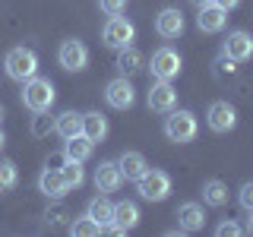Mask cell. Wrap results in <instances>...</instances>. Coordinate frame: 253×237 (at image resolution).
<instances>
[{"label": "cell", "instance_id": "cell-37", "mask_svg": "<svg viewBox=\"0 0 253 237\" xmlns=\"http://www.w3.org/2000/svg\"><path fill=\"white\" fill-rule=\"evenodd\" d=\"M6 146V136H3V130H0V149H3Z\"/></svg>", "mask_w": 253, "mask_h": 237}, {"label": "cell", "instance_id": "cell-34", "mask_svg": "<svg viewBox=\"0 0 253 237\" xmlns=\"http://www.w3.org/2000/svg\"><path fill=\"white\" fill-rule=\"evenodd\" d=\"M212 3H218L221 10H234V6L241 3V0H212Z\"/></svg>", "mask_w": 253, "mask_h": 237}, {"label": "cell", "instance_id": "cell-15", "mask_svg": "<svg viewBox=\"0 0 253 237\" xmlns=\"http://www.w3.org/2000/svg\"><path fill=\"white\" fill-rule=\"evenodd\" d=\"M95 187H98V193H117V190L124 187V174L117 168V161H101L98 168H95Z\"/></svg>", "mask_w": 253, "mask_h": 237}, {"label": "cell", "instance_id": "cell-23", "mask_svg": "<svg viewBox=\"0 0 253 237\" xmlns=\"http://www.w3.org/2000/svg\"><path fill=\"white\" fill-rule=\"evenodd\" d=\"M85 215L95 218L101 228H108V225H111V215H114V202H108L105 193H101V196H95V199L85 205Z\"/></svg>", "mask_w": 253, "mask_h": 237}, {"label": "cell", "instance_id": "cell-25", "mask_svg": "<svg viewBox=\"0 0 253 237\" xmlns=\"http://www.w3.org/2000/svg\"><path fill=\"white\" fill-rule=\"evenodd\" d=\"M212 73L218 76V82H237V79H241V67H237V60L221 54V57L212 63Z\"/></svg>", "mask_w": 253, "mask_h": 237}, {"label": "cell", "instance_id": "cell-7", "mask_svg": "<svg viewBox=\"0 0 253 237\" xmlns=\"http://www.w3.org/2000/svg\"><path fill=\"white\" fill-rule=\"evenodd\" d=\"M180 67H184V60H180V54L174 51V47H158L152 54V63H149V70H152L155 79H177L180 76Z\"/></svg>", "mask_w": 253, "mask_h": 237}, {"label": "cell", "instance_id": "cell-17", "mask_svg": "<svg viewBox=\"0 0 253 237\" xmlns=\"http://www.w3.org/2000/svg\"><path fill=\"white\" fill-rule=\"evenodd\" d=\"M206 225V212H203V202H184L177 209V228L184 234H196L203 231Z\"/></svg>", "mask_w": 253, "mask_h": 237}, {"label": "cell", "instance_id": "cell-1", "mask_svg": "<svg viewBox=\"0 0 253 237\" xmlns=\"http://www.w3.org/2000/svg\"><path fill=\"white\" fill-rule=\"evenodd\" d=\"M54 101H57V89H54L51 79L32 76V79L22 82V105H26L32 114H38V111H51Z\"/></svg>", "mask_w": 253, "mask_h": 237}, {"label": "cell", "instance_id": "cell-12", "mask_svg": "<svg viewBox=\"0 0 253 237\" xmlns=\"http://www.w3.org/2000/svg\"><path fill=\"white\" fill-rule=\"evenodd\" d=\"M206 123H209L212 133H231L237 126V108L231 101H212L209 114H206Z\"/></svg>", "mask_w": 253, "mask_h": 237}, {"label": "cell", "instance_id": "cell-8", "mask_svg": "<svg viewBox=\"0 0 253 237\" xmlns=\"http://www.w3.org/2000/svg\"><path fill=\"white\" fill-rule=\"evenodd\" d=\"M105 101H108V108H114V111H126L136 101V89H133V82L126 76H117L105 85Z\"/></svg>", "mask_w": 253, "mask_h": 237}, {"label": "cell", "instance_id": "cell-3", "mask_svg": "<svg viewBox=\"0 0 253 237\" xmlns=\"http://www.w3.org/2000/svg\"><path fill=\"white\" fill-rule=\"evenodd\" d=\"M3 67H6V76L10 79L26 82V79L38 76V54L32 51V47H13V51L6 54Z\"/></svg>", "mask_w": 253, "mask_h": 237}, {"label": "cell", "instance_id": "cell-11", "mask_svg": "<svg viewBox=\"0 0 253 237\" xmlns=\"http://www.w3.org/2000/svg\"><path fill=\"white\" fill-rule=\"evenodd\" d=\"M221 54L231 57V60H237V63L250 60L253 57V35H250V32H244V29L228 32L225 41H221Z\"/></svg>", "mask_w": 253, "mask_h": 237}, {"label": "cell", "instance_id": "cell-16", "mask_svg": "<svg viewBox=\"0 0 253 237\" xmlns=\"http://www.w3.org/2000/svg\"><path fill=\"white\" fill-rule=\"evenodd\" d=\"M196 26H200V32H209V35H215V32L225 29L228 22V10H221L218 3H206V6H196Z\"/></svg>", "mask_w": 253, "mask_h": 237}, {"label": "cell", "instance_id": "cell-13", "mask_svg": "<svg viewBox=\"0 0 253 237\" xmlns=\"http://www.w3.org/2000/svg\"><path fill=\"white\" fill-rule=\"evenodd\" d=\"M184 29H187V22H184V13H180L177 6H165V10L155 16V32L162 38H168V41L180 38V35H184Z\"/></svg>", "mask_w": 253, "mask_h": 237}, {"label": "cell", "instance_id": "cell-10", "mask_svg": "<svg viewBox=\"0 0 253 237\" xmlns=\"http://www.w3.org/2000/svg\"><path fill=\"white\" fill-rule=\"evenodd\" d=\"M139 205L136 202H130V199H121V202H114V215H111V225L105 228V231L111 234H126V231H133V228L139 225Z\"/></svg>", "mask_w": 253, "mask_h": 237}, {"label": "cell", "instance_id": "cell-20", "mask_svg": "<svg viewBox=\"0 0 253 237\" xmlns=\"http://www.w3.org/2000/svg\"><path fill=\"white\" fill-rule=\"evenodd\" d=\"M83 133L92 142H105V136H108V117L101 114V111H89V114H83Z\"/></svg>", "mask_w": 253, "mask_h": 237}, {"label": "cell", "instance_id": "cell-19", "mask_svg": "<svg viewBox=\"0 0 253 237\" xmlns=\"http://www.w3.org/2000/svg\"><path fill=\"white\" fill-rule=\"evenodd\" d=\"M117 168H121L124 180H139L142 174L149 171L146 158H142L139 152H121V158H117Z\"/></svg>", "mask_w": 253, "mask_h": 237}, {"label": "cell", "instance_id": "cell-4", "mask_svg": "<svg viewBox=\"0 0 253 237\" xmlns=\"http://www.w3.org/2000/svg\"><path fill=\"white\" fill-rule=\"evenodd\" d=\"M136 190H139L142 199H149V202H165L171 196V174H165L158 168H149L136 180Z\"/></svg>", "mask_w": 253, "mask_h": 237}, {"label": "cell", "instance_id": "cell-22", "mask_svg": "<svg viewBox=\"0 0 253 237\" xmlns=\"http://www.w3.org/2000/svg\"><path fill=\"white\" fill-rule=\"evenodd\" d=\"M117 70H121V76H130V73H136V70L142 67V54H139V47H133V44H126L117 51V63H114Z\"/></svg>", "mask_w": 253, "mask_h": 237}, {"label": "cell", "instance_id": "cell-14", "mask_svg": "<svg viewBox=\"0 0 253 237\" xmlns=\"http://www.w3.org/2000/svg\"><path fill=\"white\" fill-rule=\"evenodd\" d=\"M38 190H42L47 199H63V196L70 193V187H67V180H63L60 168H54L51 161H47L44 171L38 174Z\"/></svg>", "mask_w": 253, "mask_h": 237}, {"label": "cell", "instance_id": "cell-24", "mask_svg": "<svg viewBox=\"0 0 253 237\" xmlns=\"http://www.w3.org/2000/svg\"><path fill=\"white\" fill-rule=\"evenodd\" d=\"M203 202L212 205V209H221L228 202V187L221 180H206L203 184Z\"/></svg>", "mask_w": 253, "mask_h": 237}, {"label": "cell", "instance_id": "cell-26", "mask_svg": "<svg viewBox=\"0 0 253 237\" xmlns=\"http://www.w3.org/2000/svg\"><path fill=\"white\" fill-rule=\"evenodd\" d=\"M19 187V168L10 158H0V193H10Z\"/></svg>", "mask_w": 253, "mask_h": 237}, {"label": "cell", "instance_id": "cell-38", "mask_svg": "<svg viewBox=\"0 0 253 237\" xmlns=\"http://www.w3.org/2000/svg\"><path fill=\"white\" fill-rule=\"evenodd\" d=\"M3 117H6V111H3V105H0V123H3Z\"/></svg>", "mask_w": 253, "mask_h": 237}, {"label": "cell", "instance_id": "cell-30", "mask_svg": "<svg viewBox=\"0 0 253 237\" xmlns=\"http://www.w3.org/2000/svg\"><path fill=\"white\" fill-rule=\"evenodd\" d=\"M98 6L105 16H121L126 10V0H98Z\"/></svg>", "mask_w": 253, "mask_h": 237}, {"label": "cell", "instance_id": "cell-2", "mask_svg": "<svg viewBox=\"0 0 253 237\" xmlns=\"http://www.w3.org/2000/svg\"><path fill=\"white\" fill-rule=\"evenodd\" d=\"M196 133H200V120H196L193 111H187V108L168 111V117H165V136H168L171 142H177V146L193 142Z\"/></svg>", "mask_w": 253, "mask_h": 237}, {"label": "cell", "instance_id": "cell-5", "mask_svg": "<svg viewBox=\"0 0 253 237\" xmlns=\"http://www.w3.org/2000/svg\"><path fill=\"white\" fill-rule=\"evenodd\" d=\"M133 38H136V26L130 19H124V16H111L105 22V29H101V41L108 47H114V51L133 44Z\"/></svg>", "mask_w": 253, "mask_h": 237}, {"label": "cell", "instance_id": "cell-35", "mask_svg": "<svg viewBox=\"0 0 253 237\" xmlns=\"http://www.w3.org/2000/svg\"><path fill=\"white\" fill-rule=\"evenodd\" d=\"M247 234H253V212H250V221H247V228H244Z\"/></svg>", "mask_w": 253, "mask_h": 237}, {"label": "cell", "instance_id": "cell-28", "mask_svg": "<svg viewBox=\"0 0 253 237\" xmlns=\"http://www.w3.org/2000/svg\"><path fill=\"white\" fill-rule=\"evenodd\" d=\"M60 174H63V180H67L70 190H79V187L85 184V174H83V164H79V161H70V158H63Z\"/></svg>", "mask_w": 253, "mask_h": 237}, {"label": "cell", "instance_id": "cell-6", "mask_svg": "<svg viewBox=\"0 0 253 237\" xmlns=\"http://www.w3.org/2000/svg\"><path fill=\"white\" fill-rule=\"evenodd\" d=\"M57 60L67 73H83V70L89 67V47L79 41V38H67V41H60Z\"/></svg>", "mask_w": 253, "mask_h": 237}, {"label": "cell", "instance_id": "cell-36", "mask_svg": "<svg viewBox=\"0 0 253 237\" xmlns=\"http://www.w3.org/2000/svg\"><path fill=\"white\" fill-rule=\"evenodd\" d=\"M193 6H206V3H212V0H190Z\"/></svg>", "mask_w": 253, "mask_h": 237}, {"label": "cell", "instance_id": "cell-33", "mask_svg": "<svg viewBox=\"0 0 253 237\" xmlns=\"http://www.w3.org/2000/svg\"><path fill=\"white\" fill-rule=\"evenodd\" d=\"M47 225H63V221H67L70 218V212L67 209H63V205H57V209H47Z\"/></svg>", "mask_w": 253, "mask_h": 237}, {"label": "cell", "instance_id": "cell-32", "mask_svg": "<svg viewBox=\"0 0 253 237\" xmlns=\"http://www.w3.org/2000/svg\"><path fill=\"white\" fill-rule=\"evenodd\" d=\"M237 199H241V205L247 212H253V180H247V184L241 187V193H237Z\"/></svg>", "mask_w": 253, "mask_h": 237}, {"label": "cell", "instance_id": "cell-29", "mask_svg": "<svg viewBox=\"0 0 253 237\" xmlns=\"http://www.w3.org/2000/svg\"><path fill=\"white\" fill-rule=\"evenodd\" d=\"M51 130H54V120L47 117V111H38V114H35V120H32V136H35V139H42V136H47Z\"/></svg>", "mask_w": 253, "mask_h": 237}, {"label": "cell", "instance_id": "cell-18", "mask_svg": "<svg viewBox=\"0 0 253 237\" xmlns=\"http://www.w3.org/2000/svg\"><path fill=\"white\" fill-rule=\"evenodd\" d=\"M92 149H95V142L85 136V133H76V136H70L67 142H63V158H70V161H89L92 158Z\"/></svg>", "mask_w": 253, "mask_h": 237}, {"label": "cell", "instance_id": "cell-27", "mask_svg": "<svg viewBox=\"0 0 253 237\" xmlns=\"http://www.w3.org/2000/svg\"><path fill=\"white\" fill-rule=\"evenodd\" d=\"M101 231H105V228H101L95 218H89V215H79V218L70 221V234L73 237H98Z\"/></svg>", "mask_w": 253, "mask_h": 237}, {"label": "cell", "instance_id": "cell-9", "mask_svg": "<svg viewBox=\"0 0 253 237\" xmlns=\"http://www.w3.org/2000/svg\"><path fill=\"white\" fill-rule=\"evenodd\" d=\"M149 101V111H155V114H168V111L177 108V89L168 82V79H155L152 89L146 95Z\"/></svg>", "mask_w": 253, "mask_h": 237}, {"label": "cell", "instance_id": "cell-31", "mask_svg": "<svg viewBox=\"0 0 253 237\" xmlns=\"http://www.w3.org/2000/svg\"><path fill=\"white\" fill-rule=\"evenodd\" d=\"M215 234H218V237H241V234H244V228L237 225V221L228 218V221H221V225L215 228Z\"/></svg>", "mask_w": 253, "mask_h": 237}, {"label": "cell", "instance_id": "cell-21", "mask_svg": "<svg viewBox=\"0 0 253 237\" xmlns=\"http://www.w3.org/2000/svg\"><path fill=\"white\" fill-rule=\"evenodd\" d=\"M54 133H57V136H63V139L83 133V114H76V111H63L57 120H54Z\"/></svg>", "mask_w": 253, "mask_h": 237}]
</instances>
